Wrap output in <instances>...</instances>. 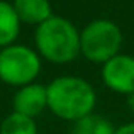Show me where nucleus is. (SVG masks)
Segmentation results:
<instances>
[{"label":"nucleus","instance_id":"1","mask_svg":"<svg viewBox=\"0 0 134 134\" xmlns=\"http://www.w3.org/2000/svg\"><path fill=\"white\" fill-rule=\"evenodd\" d=\"M48 109L63 121L76 122L87 115L93 114L97 104V93L87 80L80 76H58L49 85Z\"/></svg>","mask_w":134,"mask_h":134},{"label":"nucleus","instance_id":"2","mask_svg":"<svg viewBox=\"0 0 134 134\" xmlns=\"http://www.w3.org/2000/svg\"><path fill=\"white\" fill-rule=\"evenodd\" d=\"M36 51L41 58L56 65L70 63L80 54V32L75 24L59 15L49 17L36 27Z\"/></svg>","mask_w":134,"mask_h":134},{"label":"nucleus","instance_id":"3","mask_svg":"<svg viewBox=\"0 0 134 134\" xmlns=\"http://www.w3.org/2000/svg\"><path fill=\"white\" fill-rule=\"evenodd\" d=\"M121 46L122 31L114 20H92L80 32V54L88 61L104 65L121 53Z\"/></svg>","mask_w":134,"mask_h":134},{"label":"nucleus","instance_id":"4","mask_svg":"<svg viewBox=\"0 0 134 134\" xmlns=\"http://www.w3.org/2000/svg\"><path fill=\"white\" fill-rule=\"evenodd\" d=\"M41 73V56L24 44H10L0 51V80L10 87L34 83Z\"/></svg>","mask_w":134,"mask_h":134},{"label":"nucleus","instance_id":"5","mask_svg":"<svg viewBox=\"0 0 134 134\" xmlns=\"http://www.w3.org/2000/svg\"><path fill=\"white\" fill-rule=\"evenodd\" d=\"M102 80L105 87L122 95L134 93V56L121 54L114 56L102 65Z\"/></svg>","mask_w":134,"mask_h":134},{"label":"nucleus","instance_id":"6","mask_svg":"<svg viewBox=\"0 0 134 134\" xmlns=\"http://www.w3.org/2000/svg\"><path fill=\"white\" fill-rule=\"evenodd\" d=\"M12 109L17 114L34 119L48 109V90L41 83H29L19 87L12 98Z\"/></svg>","mask_w":134,"mask_h":134},{"label":"nucleus","instance_id":"7","mask_svg":"<svg viewBox=\"0 0 134 134\" xmlns=\"http://www.w3.org/2000/svg\"><path fill=\"white\" fill-rule=\"evenodd\" d=\"M12 5L20 22L36 27L54 15L49 0H14Z\"/></svg>","mask_w":134,"mask_h":134},{"label":"nucleus","instance_id":"8","mask_svg":"<svg viewBox=\"0 0 134 134\" xmlns=\"http://www.w3.org/2000/svg\"><path fill=\"white\" fill-rule=\"evenodd\" d=\"M20 20L12 3L0 0V48L14 44L20 32Z\"/></svg>","mask_w":134,"mask_h":134},{"label":"nucleus","instance_id":"9","mask_svg":"<svg viewBox=\"0 0 134 134\" xmlns=\"http://www.w3.org/2000/svg\"><path fill=\"white\" fill-rule=\"evenodd\" d=\"M115 129L109 119L98 114H90L80 121L73 122L70 134H114Z\"/></svg>","mask_w":134,"mask_h":134},{"label":"nucleus","instance_id":"10","mask_svg":"<svg viewBox=\"0 0 134 134\" xmlns=\"http://www.w3.org/2000/svg\"><path fill=\"white\" fill-rule=\"evenodd\" d=\"M0 134H37V126L34 119L12 110L0 124Z\"/></svg>","mask_w":134,"mask_h":134},{"label":"nucleus","instance_id":"11","mask_svg":"<svg viewBox=\"0 0 134 134\" xmlns=\"http://www.w3.org/2000/svg\"><path fill=\"white\" fill-rule=\"evenodd\" d=\"M114 134H134V122H126V124L119 126Z\"/></svg>","mask_w":134,"mask_h":134},{"label":"nucleus","instance_id":"12","mask_svg":"<svg viewBox=\"0 0 134 134\" xmlns=\"http://www.w3.org/2000/svg\"><path fill=\"white\" fill-rule=\"evenodd\" d=\"M126 102H127V107H129V109H131V110L134 112V93L127 95V97H126Z\"/></svg>","mask_w":134,"mask_h":134},{"label":"nucleus","instance_id":"13","mask_svg":"<svg viewBox=\"0 0 134 134\" xmlns=\"http://www.w3.org/2000/svg\"><path fill=\"white\" fill-rule=\"evenodd\" d=\"M0 51H2V48H0Z\"/></svg>","mask_w":134,"mask_h":134}]
</instances>
